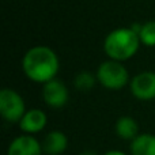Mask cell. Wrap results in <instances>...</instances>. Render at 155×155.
<instances>
[{"label":"cell","instance_id":"6da1fadb","mask_svg":"<svg viewBox=\"0 0 155 155\" xmlns=\"http://www.w3.org/2000/svg\"><path fill=\"white\" fill-rule=\"evenodd\" d=\"M60 61L56 52L49 46L37 45L30 48L22 59L25 75L35 83H48L59 72Z\"/></svg>","mask_w":155,"mask_h":155},{"label":"cell","instance_id":"7a4b0ae2","mask_svg":"<svg viewBox=\"0 0 155 155\" xmlns=\"http://www.w3.org/2000/svg\"><path fill=\"white\" fill-rule=\"evenodd\" d=\"M140 44L139 34L132 27H118L105 37L104 51L110 60L123 63L136 54Z\"/></svg>","mask_w":155,"mask_h":155},{"label":"cell","instance_id":"3957f363","mask_svg":"<svg viewBox=\"0 0 155 155\" xmlns=\"http://www.w3.org/2000/svg\"><path fill=\"white\" fill-rule=\"evenodd\" d=\"M97 79L107 90H121L129 83V74L121 61L106 60L97 70Z\"/></svg>","mask_w":155,"mask_h":155},{"label":"cell","instance_id":"277c9868","mask_svg":"<svg viewBox=\"0 0 155 155\" xmlns=\"http://www.w3.org/2000/svg\"><path fill=\"white\" fill-rule=\"evenodd\" d=\"M26 113V105L18 91L3 88L0 91V114L7 123H18Z\"/></svg>","mask_w":155,"mask_h":155},{"label":"cell","instance_id":"5b68a950","mask_svg":"<svg viewBox=\"0 0 155 155\" xmlns=\"http://www.w3.org/2000/svg\"><path fill=\"white\" fill-rule=\"evenodd\" d=\"M131 93L139 101H151L155 99V72L144 71L135 75L129 83Z\"/></svg>","mask_w":155,"mask_h":155},{"label":"cell","instance_id":"8992f818","mask_svg":"<svg viewBox=\"0 0 155 155\" xmlns=\"http://www.w3.org/2000/svg\"><path fill=\"white\" fill-rule=\"evenodd\" d=\"M70 98V93L65 84L59 79H52L42 87V99L49 107L60 109L65 106Z\"/></svg>","mask_w":155,"mask_h":155},{"label":"cell","instance_id":"52a82bcc","mask_svg":"<svg viewBox=\"0 0 155 155\" xmlns=\"http://www.w3.org/2000/svg\"><path fill=\"white\" fill-rule=\"evenodd\" d=\"M42 144L33 135H21L10 143L7 155H42Z\"/></svg>","mask_w":155,"mask_h":155},{"label":"cell","instance_id":"ba28073f","mask_svg":"<svg viewBox=\"0 0 155 155\" xmlns=\"http://www.w3.org/2000/svg\"><path fill=\"white\" fill-rule=\"evenodd\" d=\"M48 117L41 109H30L26 110L25 116L19 121V128L26 135H34L41 132L46 127Z\"/></svg>","mask_w":155,"mask_h":155},{"label":"cell","instance_id":"9c48e42d","mask_svg":"<svg viewBox=\"0 0 155 155\" xmlns=\"http://www.w3.org/2000/svg\"><path fill=\"white\" fill-rule=\"evenodd\" d=\"M42 151L46 155H60L68 147V137L63 131H51L42 140Z\"/></svg>","mask_w":155,"mask_h":155},{"label":"cell","instance_id":"30bf717a","mask_svg":"<svg viewBox=\"0 0 155 155\" xmlns=\"http://www.w3.org/2000/svg\"><path fill=\"white\" fill-rule=\"evenodd\" d=\"M114 131L120 139L132 142L139 136V124L131 116H121L114 124Z\"/></svg>","mask_w":155,"mask_h":155},{"label":"cell","instance_id":"8fae6325","mask_svg":"<svg viewBox=\"0 0 155 155\" xmlns=\"http://www.w3.org/2000/svg\"><path fill=\"white\" fill-rule=\"evenodd\" d=\"M131 155H155V135L140 134L131 142Z\"/></svg>","mask_w":155,"mask_h":155},{"label":"cell","instance_id":"7c38bea8","mask_svg":"<svg viewBox=\"0 0 155 155\" xmlns=\"http://www.w3.org/2000/svg\"><path fill=\"white\" fill-rule=\"evenodd\" d=\"M97 80H98L97 75L91 74L90 71H80L74 78V86L76 90L82 91V93H87L94 88Z\"/></svg>","mask_w":155,"mask_h":155},{"label":"cell","instance_id":"4fadbf2b","mask_svg":"<svg viewBox=\"0 0 155 155\" xmlns=\"http://www.w3.org/2000/svg\"><path fill=\"white\" fill-rule=\"evenodd\" d=\"M140 42L146 46H155V21H148L142 25L139 31Z\"/></svg>","mask_w":155,"mask_h":155},{"label":"cell","instance_id":"5bb4252c","mask_svg":"<svg viewBox=\"0 0 155 155\" xmlns=\"http://www.w3.org/2000/svg\"><path fill=\"white\" fill-rule=\"evenodd\" d=\"M104 155H127V154H124L123 151H118V150H110L107 153H105Z\"/></svg>","mask_w":155,"mask_h":155},{"label":"cell","instance_id":"9a60e30c","mask_svg":"<svg viewBox=\"0 0 155 155\" xmlns=\"http://www.w3.org/2000/svg\"><path fill=\"white\" fill-rule=\"evenodd\" d=\"M79 155H98V154H97L94 150H84V151H82Z\"/></svg>","mask_w":155,"mask_h":155}]
</instances>
